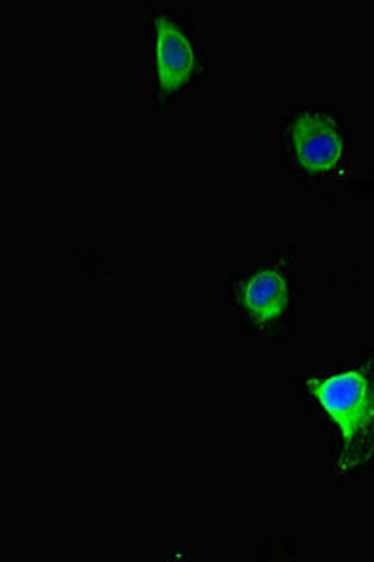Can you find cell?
I'll list each match as a JSON object with an SVG mask.
<instances>
[{
  "mask_svg": "<svg viewBox=\"0 0 374 562\" xmlns=\"http://www.w3.org/2000/svg\"><path fill=\"white\" fill-rule=\"evenodd\" d=\"M148 42V97L158 116L184 105L214 71V53L195 13L177 0H148L139 12Z\"/></svg>",
  "mask_w": 374,
  "mask_h": 562,
  "instance_id": "1",
  "label": "cell"
},
{
  "mask_svg": "<svg viewBox=\"0 0 374 562\" xmlns=\"http://www.w3.org/2000/svg\"><path fill=\"white\" fill-rule=\"evenodd\" d=\"M298 294V274L291 254H273L236 276L230 302L249 333L272 338L291 323Z\"/></svg>",
  "mask_w": 374,
  "mask_h": 562,
  "instance_id": "2",
  "label": "cell"
},
{
  "mask_svg": "<svg viewBox=\"0 0 374 562\" xmlns=\"http://www.w3.org/2000/svg\"><path fill=\"white\" fill-rule=\"evenodd\" d=\"M304 389L347 445H374V355L330 373H317L305 381Z\"/></svg>",
  "mask_w": 374,
  "mask_h": 562,
  "instance_id": "3",
  "label": "cell"
},
{
  "mask_svg": "<svg viewBox=\"0 0 374 562\" xmlns=\"http://www.w3.org/2000/svg\"><path fill=\"white\" fill-rule=\"evenodd\" d=\"M280 134L288 158L305 173H330L343 161L347 124L331 103L307 100L292 105L281 119Z\"/></svg>",
  "mask_w": 374,
  "mask_h": 562,
  "instance_id": "4",
  "label": "cell"
}]
</instances>
